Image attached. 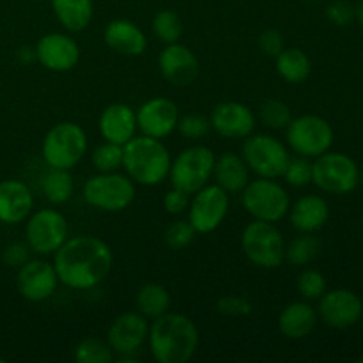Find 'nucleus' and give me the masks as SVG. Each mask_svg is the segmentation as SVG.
I'll return each instance as SVG.
<instances>
[{"instance_id": "nucleus-1", "label": "nucleus", "mask_w": 363, "mask_h": 363, "mask_svg": "<svg viewBox=\"0 0 363 363\" xmlns=\"http://www.w3.org/2000/svg\"><path fill=\"white\" fill-rule=\"evenodd\" d=\"M59 282L69 289L89 291L106 280L113 268V252L96 236L67 238L53 254Z\"/></svg>"}, {"instance_id": "nucleus-2", "label": "nucleus", "mask_w": 363, "mask_h": 363, "mask_svg": "<svg viewBox=\"0 0 363 363\" xmlns=\"http://www.w3.org/2000/svg\"><path fill=\"white\" fill-rule=\"evenodd\" d=\"M147 344L155 362L186 363L197 353L201 333L188 315L169 311L152 319V325H149Z\"/></svg>"}, {"instance_id": "nucleus-3", "label": "nucleus", "mask_w": 363, "mask_h": 363, "mask_svg": "<svg viewBox=\"0 0 363 363\" xmlns=\"http://www.w3.org/2000/svg\"><path fill=\"white\" fill-rule=\"evenodd\" d=\"M170 152L163 140L135 135L123 145L124 174L140 186H158L169 177Z\"/></svg>"}, {"instance_id": "nucleus-4", "label": "nucleus", "mask_w": 363, "mask_h": 363, "mask_svg": "<svg viewBox=\"0 0 363 363\" xmlns=\"http://www.w3.org/2000/svg\"><path fill=\"white\" fill-rule=\"evenodd\" d=\"M89 138L84 128L73 121H62L46 131L41 155L48 169L71 170L84 160Z\"/></svg>"}, {"instance_id": "nucleus-5", "label": "nucleus", "mask_w": 363, "mask_h": 363, "mask_svg": "<svg viewBox=\"0 0 363 363\" xmlns=\"http://www.w3.org/2000/svg\"><path fill=\"white\" fill-rule=\"evenodd\" d=\"M82 195L91 208L105 213H119L133 204L137 184L119 170L98 172L85 181Z\"/></svg>"}, {"instance_id": "nucleus-6", "label": "nucleus", "mask_w": 363, "mask_h": 363, "mask_svg": "<svg viewBox=\"0 0 363 363\" xmlns=\"http://www.w3.org/2000/svg\"><path fill=\"white\" fill-rule=\"evenodd\" d=\"M243 254L255 268L277 269L286 257V241L277 223L254 220L241 233Z\"/></svg>"}, {"instance_id": "nucleus-7", "label": "nucleus", "mask_w": 363, "mask_h": 363, "mask_svg": "<svg viewBox=\"0 0 363 363\" xmlns=\"http://www.w3.org/2000/svg\"><path fill=\"white\" fill-rule=\"evenodd\" d=\"M241 204L254 220L277 223L287 216L291 197L277 179L257 177L248 181L241 191Z\"/></svg>"}, {"instance_id": "nucleus-8", "label": "nucleus", "mask_w": 363, "mask_h": 363, "mask_svg": "<svg viewBox=\"0 0 363 363\" xmlns=\"http://www.w3.org/2000/svg\"><path fill=\"white\" fill-rule=\"evenodd\" d=\"M241 158L248 165L250 172L257 177L280 179L289 163V149L280 138L268 133H252L243 138Z\"/></svg>"}, {"instance_id": "nucleus-9", "label": "nucleus", "mask_w": 363, "mask_h": 363, "mask_svg": "<svg viewBox=\"0 0 363 363\" xmlns=\"http://www.w3.org/2000/svg\"><path fill=\"white\" fill-rule=\"evenodd\" d=\"M215 160V152L208 145H191L183 149L170 163V184L186 191L188 195H194L213 177Z\"/></svg>"}, {"instance_id": "nucleus-10", "label": "nucleus", "mask_w": 363, "mask_h": 363, "mask_svg": "<svg viewBox=\"0 0 363 363\" xmlns=\"http://www.w3.org/2000/svg\"><path fill=\"white\" fill-rule=\"evenodd\" d=\"M25 222V243L30 252L43 257L55 254L69 238V225L59 209H38L32 211Z\"/></svg>"}, {"instance_id": "nucleus-11", "label": "nucleus", "mask_w": 363, "mask_h": 363, "mask_svg": "<svg viewBox=\"0 0 363 363\" xmlns=\"http://www.w3.org/2000/svg\"><path fill=\"white\" fill-rule=\"evenodd\" d=\"M286 142L294 155L318 158L333 145V128L328 121L315 113L293 117L286 128Z\"/></svg>"}, {"instance_id": "nucleus-12", "label": "nucleus", "mask_w": 363, "mask_h": 363, "mask_svg": "<svg viewBox=\"0 0 363 363\" xmlns=\"http://www.w3.org/2000/svg\"><path fill=\"white\" fill-rule=\"evenodd\" d=\"M312 183L325 194L347 195L360 183V170L347 155L326 151L312 163Z\"/></svg>"}, {"instance_id": "nucleus-13", "label": "nucleus", "mask_w": 363, "mask_h": 363, "mask_svg": "<svg viewBox=\"0 0 363 363\" xmlns=\"http://www.w3.org/2000/svg\"><path fill=\"white\" fill-rule=\"evenodd\" d=\"M230 199L218 184H206L195 191L188 206V222L197 234H211L229 215Z\"/></svg>"}, {"instance_id": "nucleus-14", "label": "nucleus", "mask_w": 363, "mask_h": 363, "mask_svg": "<svg viewBox=\"0 0 363 363\" xmlns=\"http://www.w3.org/2000/svg\"><path fill=\"white\" fill-rule=\"evenodd\" d=\"M59 277H57L53 262L45 259H28L25 264L18 268L16 287L21 298L32 303H41L50 300L55 294L59 286Z\"/></svg>"}, {"instance_id": "nucleus-15", "label": "nucleus", "mask_w": 363, "mask_h": 363, "mask_svg": "<svg viewBox=\"0 0 363 363\" xmlns=\"http://www.w3.org/2000/svg\"><path fill=\"white\" fill-rule=\"evenodd\" d=\"M363 303L357 293L350 289L326 291L319 298L318 318L326 326L335 330H346L362 319Z\"/></svg>"}, {"instance_id": "nucleus-16", "label": "nucleus", "mask_w": 363, "mask_h": 363, "mask_svg": "<svg viewBox=\"0 0 363 363\" xmlns=\"http://www.w3.org/2000/svg\"><path fill=\"white\" fill-rule=\"evenodd\" d=\"M135 112H137V128L140 135L158 140H165L176 131L181 116L176 103L163 96L147 99Z\"/></svg>"}, {"instance_id": "nucleus-17", "label": "nucleus", "mask_w": 363, "mask_h": 363, "mask_svg": "<svg viewBox=\"0 0 363 363\" xmlns=\"http://www.w3.org/2000/svg\"><path fill=\"white\" fill-rule=\"evenodd\" d=\"M80 46L64 32L45 34L35 45V60L45 69L53 73H66L80 62Z\"/></svg>"}, {"instance_id": "nucleus-18", "label": "nucleus", "mask_w": 363, "mask_h": 363, "mask_svg": "<svg viewBox=\"0 0 363 363\" xmlns=\"http://www.w3.org/2000/svg\"><path fill=\"white\" fill-rule=\"evenodd\" d=\"M211 130L227 140H243L254 133L257 117L252 108L240 101H222L211 110Z\"/></svg>"}, {"instance_id": "nucleus-19", "label": "nucleus", "mask_w": 363, "mask_h": 363, "mask_svg": "<svg viewBox=\"0 0 363 363\" xmlns=\"http://www.w3.org/2000/svg\"><path fill=\"white\" fill-rule=\"evenodd\" d=\"M158 69L162 77L176 87H186L199 78L201 62L191 48L183 43L165 45L158 55Z\"/></svg>"}, {"instance_id": "nucleus-20", "label": "nucleus", "mask_w": 363, "mask_h": 363, "mask_svg": "<svg viewBox=\"0 0 363 363\" xmlns=\"http://www.w3.org/2000/svg\"><path fill=\"white\" fill-rule=\"evenodd\" d=\"M149 323L140 312H123L108 326L106 342L113 353L135 354L147 342Z\"/></svg>"}, {"instance_id": "nucleus-21", "label": "nucleus", "mask_w": 363, "mask_h": 363, "mask_svg": "<svg viewBox=\"0 0 363 363\" xmlns=\"http://www.w3.org/2000/svg\"><path fill=\"white\" fill-rule=\"evenodd\" d=\"M34 211V195L20 179L0 181V222L18 225Z\"/></svg>"}, {"instance_id": "nucleus-22", "label": "nucleus", "mask_w": 363, "mask_h": 363, "mask_svg": "<svg viewBox=\"0 0 363 363\" xmlns=\"http://www.w3.org/2000/svg\"><path fill=\"white\" fill-rule=\"evenodd\" d=\"M99 135L103 140L124 145L137 135V112L124 103H112L99 116Z\"/></svg>"}, {"instance_id": "nucleus-23", "label": "nucleus", "mask_w": 363, "mask_h": 363, "mask_svg": "<svg viewBox=\"0 0 363 363\" xmlns=\"http://www.w3.org/2000/svg\"><path fill=\"white\" fill-rule=\"evenodd\" d=\"M105 45L124 57H138L147 48V38L135 21L126 18L112 20L103 32Z\"/></svg>"}, {"instance_id": "nucleus-24", "label": "nucleus", "mask_w": 363, "mask_h": 363, "mask_svg": "<svg viewBox=\"0 0 363 363\" xmlns=\"http://www.w3.org/2000/svg\"><path fill=\"white\" fill-rule=\"evenodd\" d=\"M289 222L298 233H318L330 218V206L321 195H303L289 206Z\"/></svg>"}, {"instance_id": "nucleus-25", "label": "nucleus", "mask_w": 363, "mask_h": 363, "mask_svg": "<svg viewBox=\"0 0 363 363\" xmlns=\"http://www.w3.org/2000/svg\"><path fill=\"white\" fill-rule=\"evenodd\" d=\"M318 325V311L308 301H293L279 315V330L286 339L301 340L311 335Z\"/></svg>"}, {"instance_id": "nucleus-26", "label": "nucleus", "mask_w": 363, "mask_h": 363, "mask_svg": "<svg viewBox=\"0 0 363 363\" xmlns=\"http://www.w3.org/2000/svg\"><path fill=\"white\" fill-rule=\"evenodd\" d=\"M250 174L245 160L236 152H223L215 160L213 179H215V184L223 188L229 195L241 194L250 181Z\"/></svg>"}, {"instance_id": "nucleus-27", "label": "nucleus", "mask_w": 363, "mask_h": 363, "mask_svg": "<svg viewBox=\"0 0 363 363\" xmlns=\"http://www.w3.org/2000/svg\"><path fill=\"white\" fill-rule=\"evenodd\" d=\"M57 21L67 32H82L94 16V0H50Z\"/></svg>"}, {"instance_id": "nucleus-28", "label": "nucleus", "mask_w": 363, "mask_h": 363, "mask_svg": "<svg viewBox=\"0 0 363 363\" xmlns=\"http://www.w3.org/2000/svg\"><path fill=\"white\" fill-rule=\"evenodd\" d=\"M275 69L284 82L291 85H300L311 77L312 62L303 50L284 48L275 57Z\"/></svg>"}, {"instance_id": "nucleus-29", "label": "nucleus", "mask_w": 363, "mask_h": 363, "mask_svg": "<svg viewBox=\"0 0 363 363\" xmlns=\"http://www.w3.org/2000/svg\"><path fill=\"white\" fill-rule=\"evenodd\" d=\"M170 303H172V298H170L169 289L162 284H144L135 296L137 312H140L145 319H156L167 314L170 311Z\"/></svg>"}, {"instance_id": "nucleus-30", "label": "nucleus", "mask_w": 363, "mask_h": 363, "mask_svg": "<svg viewBox=\"0 0 363 363\" xmlns=\"http://www.w3.org/2000/svg\"><path fill=\"white\" fill-rule=\"evenodd\" d=\"M41 191L53 206L66 204L74 195V179L69 170L48 169L41 179Z\"/></svg>"}, {"instance_id": "nucleus-31", "label": "nucleus", "mask_w": 363, "mask_h": 363, "mask_svg": "<svg viewBox=\"0 0 363 363\" xmlns=\"http://www.w3.org/2000/svg\"><path fill=\"white\" fill-rule=\"evenodd\" d=\"M321 248V241L314 236V233H301V236L294 238L289 245H286L284 261L296 268H305L319 257Z\"/></svg>"}, {"instance_id": "nucleus-32", "label": "nucleus", "mask_w": 363, "mask_h": 363, "mask_svg": "<svg viewBox=\"0 0 363 363\" xmlns=\"http://www.w3.org/2000/svg\"><path fill=\"white\" fill-rule=\"evenodd\" d=\"M152 34L156 35L158 41H162L163 45H172L177 43L183 35V21L181 16L172 9H162L155 14L152 18Z\"/></svg>"}, {"instance_id": "nucleus-33", "label": "nucleus", "mask_w": 363, "mask_h": 363, "mask_svg": "<svg viewBox=\"0 0 363 363\" xmlns=\"http://www.w3.org/2000/svg\"><path fill=\"white\" fill-rule=\"evenodd\" d=\"M73 357L78 363H110L113 360V351L105 340L85 337L74 346Z\"/></svg>"}, {"instance_id": "nucleus-34", "label": "nucleus", "mask_w": 363, "mask_h": 363, "mask_svg": "<svg viewBox=\"0 0 363 363\" xmlns=\"http://www.w3.org/2000/svg\"><path fill=\"white\" fill-rule=\"evenodd\" d=\"M293 119L291 106L282 99H266L259 106V121L269 130H286Z\"/></svg>"}, {"instance_id": "nucleus-35", "label": "nucleus", "mask_w": 363, "mask_h": 363, "mask_svg": "<svg viewBox=\"0 0 363 363\" xmlns=\"http://www.w3.org/2000/svg\"><path fill=\"white\" fill-rule=\"evenodd\" d=\"M91 162L96 172H116L123 169V145L105 140L94 147Z\"/></svg>"}, {"instance_id": "nucleus-36", "label": "nucleus", "mask_w": 363, "mask_h": 363, "mask_svg": "<svg viewBox=\"0 0 363 363\" xmlns=\"http://www.w3.org/2000/svg\"><path fill=\"white\" fill-rule=\"evenodd\" d=\"M177 131H179L181 137H184L186 140H202L209 135L211 131V121L208 116L199 112H190L179 116L177 121Z\"/></svg>"}, {"instance_id": "nucleus-37", "label": "nucleus", "mask_w": 363, "mask_h": 363, "mask_svg": "<svg viewBox=\"0 0 363 363\" xmlns=\"http://www.w3.org/2000/svg\"><path fill=\"white\" fill-rule=\"evenodd\" d=\"M284 181L293 188H305L312 183V162L305 156H291L286 170L282 174Z\"/></svg>"}, {"instance_id": "nucleus-38", "label": "nucleus", "mask_w": 363, "mask_h": 363, "mask_svg": "<svg viewBox=\"0 0 363 363\" xmlns=\"http://www.w3.org/2000/svg\"><path fill=\"white\" fill-rule=\"evenodd\" d=\"M195 229L186 220H174L163 233V241L170 250H184L195 240Z\"/></svg>"}, {"instance_id": "nucleus-39", "label": "nucleus", "mask_w": 363, "mask_h": 363, "mask_svg": "<svg viewBox=\"0 0 363 363\" xmlns=\"http://www.w3.org/2000/svg\"><path fill=\"white\" fill-rule=\"evenodd\" d=\"M296 289L303 300H319V298L326 293L325 275H323L321 272H318V269H303V272L298 275Z\"/></svg>"}, {"instance_id": "nucleus-40", "label": "nucleus", "mask_w": 363, "mask_h": 363, "mask_svg": "<svg viewBox=\"0 0 363 363\" xmlns=\"http://www.w3.org/2000/svg\"><path fill=\"white\" fill-rule=\"evenodd\" d=\"M216 311L227 318H245L254 312V305L241 294H227L216 301Z\"/></svg>"}, {"instance_id": "nucleus-41", "label": "nucleus", "mask_w": 363, "mask_h": 363, "mask_svg": "<svg viewBox=\"0 0 363 363\" xmlns=\"http://www.w3.org/2000/svg\"><path fill=\"white\" fill-rule=\"evenodd\" d=\"M190 199H191V195H188L186 191L172 186L165 195H163V209H165L169 215L179 216V215H183V213L188 211Z\"/></svg>"}, {"instance_id": "nucleus-42", "label": "nucleus", "mask_w": 363, "mask_h": 363, "mask_svg": "<svg viewBox=\"0 0 363 363\" xmlns=\"http://www.w3.org/2000/svg\"><path fill=\"white\" fill-rule=\"evenodd\" d=\"M284 48H286V41H284L282 32L277 30V28H268V30L261 32V35H259V50L264 55L275 59Z\"/></svg>"}, {"instance_id": "nucleus-43", "label": "nucleus", "mask_w": 363, "mask_h": 363, "mask_svg": "<svg viewBox=\"0 0 363 363\" xmlns=\"http://www.w3.org/2000/svg\"><path fill=\"white\" fill-rule=\"evenodd\" d=\"M326 16L337 27H346V25L353 21L354 9L346 0H335V2H332L326 7Z\"/></svg>"}, {"instance_id": "nucleus-44", "label": "nucleus", "mask_w": 363, "mask_h": 363, "mask_svg": "<svg viewBox=\"0 0 363 363\" xmlns=\"http://www.w3.org/2000/svg\"><path fill=\"white\" fill-rule=\"evenodd\" d=\"M2 259L11 268H20L21 264H25L30 259V248H28L27 243L14 241V243L7 245L2 254Z\"/></svg>"}, {"instance_id": "nucleus-45", "label": "nucleus", "mask_w": 363, "mask_h": 363, "mask_svg": "<svg viewBox=\"0 0 363 363\" xmlns=\"http://www.w3.org/2000/svg\"><path fill=\"white\" fill-rule=\"evenodd\" d=\"M18 57H20L21 62L25 64H30L35 60V46L34 48H30V46H25V48H21L20 52H18Z\"/></svg>"}, {"instance_id": "nucleus-46", "label": "nucleus", "mask_w": 363, "mask_h": 363, "mask_svg": "<svg viewBox=\"0 0 363 363\" xmlns=\"http://www.w3.org/2000/svg\"><path fill=\"white\" fill-rule=\"evenodd\" d=\"M354 16H357L358 20V25H360V28L363 30V2L358 6V9L354 11Z\"/></svg>"}, {"instance_id": "nucleus-47", "label": "nucleus", "mask_w": 363, "mask_h": 363, "mask_svg": "<svg viewBox=\"0 0 363 363\" xmlns=\"http://www.w3.org/2000/svg\"><path fill=\"white\" fill-rule=\"evenodd\" d=\"M360 181L363 183V169H362V172H360Z\"/></svg>"}, {"instance_id": "nucleus-48", "label": "nucleus", "mask_w": 363, "mask_h": 363, "mask_svg": "<svg viewBox=\"0 0 363 363\" xmlns=\"http://www.w3.org/2000/svg\"><path fill=\"white\" fill-rule=\"evenodd\" d=\"M6 360H4V358H0V363H4Z\"/></svg>"}, {"instance_id": "nucleus-49", "label": "nucleus", "mask_w": 363, "mask_h": 363, "mask_svg": "<svg viewBox=\"0 0 363 363\" xmlns=\"http://www.w3.org/2000/svg\"><path fill=\"white\" fill-rule=\"evenodd\" d=\"M358 362H360V363H363V357H362V358H360V360H358Z\"/></svg>"}, {"instance_id": "nucleus-50", "label": "nucleus", "mask_w": 363, "mask_h": 363, "mask_svg": "<svg viewBox=\"0 0 363 363\" xmlns=\"http://www.w3.org/2000/svg\"><path fill=\"white\" fill-rule=\"evenodd\" d=\"M362 223H363V213H362Z\"/></svg>"}]
</instances>
